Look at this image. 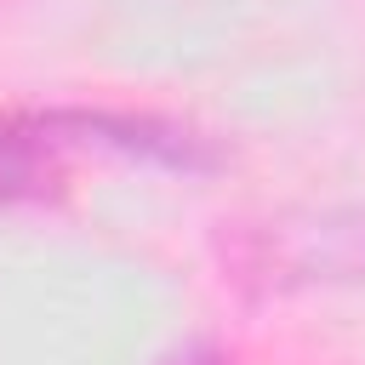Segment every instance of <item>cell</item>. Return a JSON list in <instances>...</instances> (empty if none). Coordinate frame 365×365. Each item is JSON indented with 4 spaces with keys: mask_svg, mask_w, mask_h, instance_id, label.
Segmentation results:
<instances>
[{
    "mask_svg": "<svg viewBox=\"0 0 365 365\" xmlns=\"http://www.w3.org/2000/svg\"><path fill=\"white\" fill-rule=\"evenodd\" d=\"M171 365H234V359H228V354H217V348H194V354L171 359Z\"/></svg>",
    "mask_w": 365,
    "mask_h": 365,
    "instance_id": "2",
    "label": "cell"
},
{
    "mask_svg": "<svg viewBox=\"0 0 365 365\" xmlns=\"http://www.w3.org/2000/svg\"><path fill=\"white\" fill-rule=\"evenodd\" d=\"M63 131L51 114H17L0 120V200H40L57 182Z\"/></svg>",
    "mask_w": 365,
    "mask_h": 365,
    "instance_id": "1",
    "label": "cell"
}]
</instances>
